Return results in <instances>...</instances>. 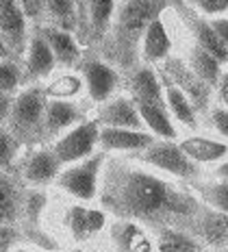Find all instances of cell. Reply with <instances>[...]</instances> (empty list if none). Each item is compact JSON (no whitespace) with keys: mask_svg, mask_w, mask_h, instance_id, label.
I'll return each instance as SVG.
<instances>
[{"mask_svg":"<svg viewBox=\"0 0 228 252\" xmlns=\"http://www.w3.org/2000/svg\"><path fill=\"white\" fill-rule=\"evenodd\" d=\"M176 13H178L180 22H183L185 31L189 33V37H192L194 44L202 46V48L209 50L211 55L222 63V65H226V61H228V44H224V41H222L213 31H211L209 20H206L204 15H200L194 7L185 4V0H180V7L176 9Z\"/></svg>","mask_w":228,"mask_h":252,"instance_id":"cell-13","label":"cell"},{"mask_svg":"<svg viewBox=\"0 0 228 252\" xmlns=\"http://www.w3.org/2000/svg\"><path fill=\"white\" fill-rule=\"evenodd\" d=\"M157 137L146 130L120 128V126H100L98 128V150L107 155H135L150 146Z\"/></svg>","mask_w":228,"mask_h":252,"instance_id":"cell-15","label":"cell"},{"mask_svg":"<svg viewBox=\"0 0 228 252\" xmlns=\"http://www.w3.org/2000/svg\"><path fill=\"white\" fill-rule=\"evenodd\" d=\"M135 107L141 122H144V128L150 130L155 137H161V139L178 137V130L165 107H159V104H150V102H135Z\"/></svg>","mask_w":228,"mask_h":252,"instance_id":"cell-28","label":"cell"},{"mask_svg":"<svg viewBox=\"0 0 228 252\" xmlns=\"http://www.w3.org/2000/svg\"><path fill=\"white\" fill-rule=\"evenodd\" d=\"M22 150L24 146L4 126H0V170L15 174V167H18V161L22 157Z\"/></svg>","mask_w":228,"mask_h":252,"instance_id":"cell-33","label":"cell"},{"mask_svg":"<svg viewBox=\"0 0 228 252\" xmlns=\"http://www.w3.org/2000/svg\"><path fill=\"white\" fill-rule=\"evenodd\" d=\"M129 157H132L135 161H139V163H144V165L155 167V170L163 172V174L176 178V181L187 183V185L206 176L202 165L189 159V157L180 150L176 139L157 137L150 146H146L144 150L135 152V155H129Z\"/></svg>","mask_w":228,"mask_h":252,"instance_id":"cell-4","label":"cell"},{"mask_svg":"<svg viewBox=\"0 0 228 252\" xmlns=\"http://www.w3.org/2000/svg\"><path fill=\"white\" fill-rule=\"evenodd\" d=\"M209 20V26L211 31L220 37L224 44H228V20H226V13L224 15H213V18H206Z\"/></svg>","mask_w":228,"mask_h":252,"instance_id":"cell-40","label":"cell"},{"mask_svg":"<svg viewBox=\"0 0 228 252\" xmlns=\"http://www.w3.org/2000/svg\"><path fill=\"white\" fill-rule=\"evenodd\" d=\"M87 118V109L78 102V98H48L44 109V144H48L70 126Z\"/></svg>","mask_w":228,"mask_h":252,"instance_id":"cell-12","label":"cell"},{"mask_svg":"<svg viewBox=\"0 0 228 252\" xmlns=\"http://www.w3.org/2000/svg\"><path fill=\"white\" fill-rule=\"evenodd\" d=\"M11 100H13V94L0 92V126H4V120H7L9 109H11Z\"/></svg>","mask_w":228,"mask_h":252,"instance_id":"cell-41","label":"cell"},{"mask_svg":"<svg viewBox=\"0 0 228 252\" xmlns=\"http://www.w3.org/2000/svg\"><path fill=\"white\" fill-rule=\"evenodd\" d=\"M0 59H15V57L11 55V50L7 48V44L2 41V37H0Z\"/></svg>","mask_w":228,"mask_h":252,"instance_id":"cell-42","label":"cell"},{"mask_svg":"<svg viewBox=\"0 0 228 252\" xmlns=\"http://www.w3.org/2000/svg\"><path fill=\"white\" fill-rule=\"evenodd\" d=\"M109 224V213L102 207H87V202H67L59 209V230L61 237H67L72 244H89L104 237Z\"/></svg>","mask_w":228,"mask_h":252,"instance_id":"cell-6","label":"cell"},{"mask_svg":"<svg viewBox=\"0 0 228 252\" xmlns=\"http://www.w3.org/2000/svg\"><path fill=\"white\" fill-rule=\"evenodd\" d=\"M78 74L83 78V92L87 94L89 102L100 104L118 94L122 85L120 70H115L111 63L100 59L98 55H83L76 65Z\"/></svg>","mask_w":228,"mask_h":252,"instance_id":"cell-8","label":"cell"},{"mask_svg":"<svg viewBox=\"0 0 228 252\" xmlns=\"http://www.w3.org/2000/svg\"><path fill=\"white\" fill-rule=\"evenodd\" d=\"M169 7L172 0H118L107 33L98 44V57L120 72L137 65L139 41L148 22Z\"/></svg>","mask_w":228,"mask_h":252,"instance_id":"cell-2","label":"cell"},{"mask_svg":"<svg viewBox=\"0 0 228 252\" xmlns=\"http://www.w3.org/2000/svg\"><path fill=\"white\" fill-rule=\"evenodd\" d=\"M61 163L57 161L50 146L35 144L22 150V157L15 167V176L22 185L29 187H48L55 183V176L59 174Z\"/></svg>","mask_w":228,"mask_h":252,"instance_id":"cell-9","label":"cell"},{"mask_svg":"<svg viewBox=\"0 0 228 252\" xmlns=\"http://www.w3.org/2000/svg\"><path fill=\"white\" fill-rule=\"evenodd\" d=\"M174 41L172 35L167 31V24L163 20V13L152 18L148 22L144 35L139 41V61L148 63V65H159L161 61H165L172 55Z\"/></svg>","mask_w":228,"mask_h":252,"instance_id":"cell-18","label":"cell"},{"mask_svg":"<svg viewBox=\"0 0 228 252\" xmlns=\"http://www.w3.org/2000/svg\"><path fill=\"white\" fill-rule=\"evenodd\" d=\"M44 24L76 31V11L72 0H44Z\"/></svg>","mask_w":228,"mask_h":252,"instance_id":"cell-31","label":"cell"},{"mask_svg":"<svg viewBox=\"0 0 228 252\" xmlns=\"http://www.w3.org/2000/svg\"><path fill=\"white\" fill-rule=\"evenodd\" d=\"M126 72H129V96L132 98V102H150V104H159V107H165L163 87L155 67L139 61Z\"/></svg>","mask_w":228,"mask_h":252,"instance_id":"cell-20","label":"cell"},{"mask_svg":"<svg viewBox=\"0 0 228 252\" xmlns=\"http://www.w3.org/2000/svg\"><path fill=\"white\" fill-rule=\"evenodd\" d=\"M96 200H100L109 218L132 220L148 230L176 226L187 233L202 207L187 183L172 181V176H163V172L129 155L104 157Z\"/></svg>","mask_w":228,"mask_h":252,"instance_id":"cell-1","label":"cell"},{"mask_svg":"<svg viewBox=\"0 0 228 252\" xmlns=\"http://www.w3.org/2000/svg\"><path fill=\"white\" fill-rule=\"evenodd\" d=\"M104 237H107V244L115 250H155L150 230L144 224L132 222V220H109Z\"/></svg>","mask_w":228,"mask_h":252,"instance_id":"cell-17","label":"cell"},{"mask_svg":"<svg viewBox=\"0 0 228 252\" xmlns=\"http://www.w3.org/2000/svg\"><path fill=\"white\" fill-rule=\"evenodd\" d=\"M22 246V233L18 226H0V250H11Z\"/></svg>","mask_w":228,"mask_h":252,"instance_id":"cell-38","label":"cell"},{"mask_svg":"<svg viewBox=\"0 0 228 252\" xmlns=\"http://www.w3.org/2000/svg\"><path fill=\"white\" fill-rule=\"evenodd\" d=\"M22 87V63L20 59H0V92L15 94Z\"/></svg>","mask_w":228,"mask_h":252,"instance_id":"cell-34","label":"cell"},{"mask_svg":"<svg viewBox=\"0 0 228 252\" xmlns=\"http://www.w3.org/2000/svg\"><path fill=\"white\" fill-rule=\"evenodd\" d=\"M98 120L85 118L78 124L70 126L65 133L50 141V150L55 152L57 161L61 165H70L74 161H81L85 157L94 155L98 150Z\"/></svg>","mask_w":228,"mask_h":252,"instance_id":"cell-7","label":"cell"},{"mask_svg":"<svg viewBox=\"0 0 228 252\" xmlns=\"http://www.w3.org/2000/svg\"><path fill=\"white\" fill-rule=\"evenodd\" d=\"M192 191L195 193L202 204L215 209V211H224L228 213V178H213L209 176V181L198 178V181L189 183Z\"/></svg>","mask_w":228,"mask_h":252,"instance_id":"cell-29","label":"cell"},{"mask_svg":"<svg viewBox=\"0 0 228 252\" xmlns=\"http://www.w3.org/2000/svg\"><path fill=\"white\" fill-rule=\"evenodd\" d=\"M29 33L31 24L20 9L18 0H0V37L15 59L22 57Z\"/></svg>","mask_w":228,"mask_h":252,"instance_id":"cell-16","label":"cell"},{"mask_svg":"<svg viewBox=\"0 0 228 252\" xmlns=\"http://www.w3.org/2000/svg\"><path fill=\"white\" fill-rule=\"evenodd\" d=\"M74 11H76V31L74 37L81 46H85V13H87V0H72Z\"/></svg>","mask_w":228,"mask_h":252,"instance_id":"cell-39","label":"cell"},{"mask_svg":"<svg viewBox=\"0 0 228 252\" xmlns=\"http://www.w3.org/2000/svg\"><path fill=\"white\" fill-rule=\"evenodd\" d=\"M118 0H87L85 13V46H98L107 33Z\"/></svg>","mask_w":228,"mask_h":252,"instance_id":"cell-24","label":"cell"},{"mask_svg":"<svg viewBox=\"0 0 228 252\" xmlns=\"http://www.w3.org/2000/svg\"><path fill=\"white\" fill-rule=\"evenodd\" d=\"M152 248L155 250H178V252H198L204 250L202 244L192 233L176 226H157L150 228Z\"/></svg>","mask_w":228,"mask_h":252,"instance_id":"cell-27","label":"cell"},{"mask_svg":"<svg viewBox=\"0 0 228 252\" xmlns=\"http://www.w3.org/2000/svg\"><path fill=\"white\" fill-rule=\"evenodd\" d=\"M44 92L48 98H81L83 94V78L78 72H63L48 85H44Z\"/></svg>","mask_w":228,"mask_h":252,"instance_id":"cell-32","label":"cell"},{"mask_svg":"<svg viewBox=\"0 0 228 252\" xmlns=\"http://www.w3.org/2000/svg\"><path fill=\"white\" fill-rule=\"evenodd\" d=\"M96 113L100 126H120V128L144 130V122H141L130 96H115V98L111 96L109 100L98 104Z\"/></svg>","mask_w":228,"mask_h":252,"instance_id":"cell-21","label":"cell"},{"mask_svg":"<svg viewBox=\"0 0 228 252\" xmlns=\"http://www.w3.org/2000/svg\"><path fill=\"white\" fill-rule=\"evenodd\" d=\"M157 74H159L161 85L165 87L163 89V102H165V109H167L169 118L176 120V122L180 126H185L187 130H198L200 128V115L194 109V104L189 102V98L185 96V94L180 92V89L174 85V83L169 81L161 70H157Z\"/></svg>","mask_w":228,"mask_h":252,"instance_id":"cell-22","label":"cell"},{"mask_svg":"<svg viewBox=\"0 0 228 252\" xmlns=\"http://www.w3.org/2000/svg\"><path fill=\"white\" fill-rule=\"evenodd\" d=\"M22 61V83H44L52 76V72L57 70V61L52 55L50 46L46 44L44 35L39 33V29H31L29 39H26V48L20 57Z\"/></svg>","mask_w":228,"mask_h":252,"instance_id":"cell-11","label":"cell"},{"mask_svg":"<svg viewBox=\"0 0 228 252\" xmlns=\"http://www.w3.org/2000/svg\"><path fill=\"white\" fill-rule=\"evenodd\" d=\"M155 67L161 70L163 74L189 98V102L194 104V109L198 111V115H202L206 109H209V104L213 102V89L206 85L202 78H198L192 70H189V65L185 63V59L169 55L165 61H161Z\"/></svg>","mask_w":228,"mask_h":252,"instance_id":"cell-10","label":"cell"},{"mask_svg":"<svg viewBox=\"0 0 228 252\" xmlns=\"http://www.w3.org/2000/svg\"><path fill=\"white\" fill-rule=\"evenodd\" d=\"M44 109L46 92L41 83H29L13 94L11 109L4 120V128L13 135L24 148L44 144Z\"/></svg>","mask_w":228,"mask_h":252,"instance_id":"cell-3","label":"cell"},{"mask_svg":"<svg viewBox=\"0 0 228 252\" xmlns=\"http://www.w3.org/2000/svg\"><path fill=\"white\" fill-rule=\"evenodd\" d=\"M48 193L44 187H29L22 189V220H20V228L22 226H41V218H44L46 209H48Z\"/></svg>","mask_w":228,"mask_h":252,"instance_id":"cell-30","label":"cell"},{"mask_svg":"<svg viewBox=\"0 0 228 252\" xmlns=\"http://www.w3.org/2000/svg\"><path fill=\"white\" fill-rule=\"evenodd\" d=\"M104 157L107 152L96 150L94 155L70 163V167L61 165L63 170H59L52 185H57V189H61L65 196L76 198L78 202H94L98 196V181Z\"/></svg>","mask_w":228,"mask_h":252,"instance_id":"cell-5","label":"cell"},{"mask_svg":"<svg viewBox=\"0 0 228 252\" xmlns=\"http://www.w3.org/2000/svg\"><path fill=\"white\" fill-rule=\"evenodd\" d=\"M24 185L11 172L0 170V226H18L22 220Z\"/></svg>","mask_w":228,"mask_h":252,"instance_id":"cell-23","label":"cell"},{"mask_svg":"<svg viewBox=\"0 0 228 252\" xmlns=\"http://www.w3.org/2000/svg\"><path fill=\"white\" fill-rule=\"evenodd\" d=\"M185 63H187L189 70H192L198 78H202V81L211 89H213L217 85V81H220V78L226 74V65H222V63L217 61L209 50H204L202 46L194 44V41L189 44V48H187Z\"/></svg>","mask_w":228,"mask_h":252,"instance_id":"cell-26","label":"cell"},{"mask_svg":"<svg viewBox=\"0 0 228 252\" xmlns=\"http://www.w3.org/2000/svg\"><path fill=\"white\" fill-rule=\"evenodd\" d=\"M180 150L189 157L195 163H220L226 161L228 155V146L226 139H211L204 135H192V137H185L178 141Z\"/></svg>","mask_w":228,"mask_h":252,"instance_id":"cell-25","label":"cell"},{"mask_svg":"<svg viewBox=\"0 0 228 252\" xmlns=\"http://www.w3.org/2000/svg\"><path fill=\"white\" fill-rule=\"evenodd\" d=\"M202 115H204V122H200V126H206V128L215 130V133L220 135V139H226V135H228V109H226V104H220V102L213 100Z\"/></svg>","mask_w":228,"mask_h":252,"instance_id":"cell-35","label":"cell"},{"mask_svg":"<svg viewBox=\"0 0 228 252\" xmlns=\"http://www.w3.org/2000/svg\"><path fill=\"white\" fill-rule=\"evenodd\" d=\"M37 29L44 35L46 44L50 46L52 55H55V61H57V67L74 70V67L78 65V61H81L83 50H81V44L76 41L72 31L59 29V26H52V24H41V26H37Z\"/></svg>","mask_w":228,"mask_h":252,"instance_id":"cell-19","label":"cell"},{"mask_svg":"<svg viewBox=\"0 0 228 252\" xmlns=\"http://www.w3.org/2000/svg\"><path fill=\"white\" fill-rule=\"evenodd\" d=\"M189 233L202 244V248L224 252L228 248V213L202 204L189 224Z\"/></svg>","mask_w":228,"mask_h":252,"instance_id":"cell-14","label":"cell"},{"mask_svg":"<svg viewBox=\"0 0 228 252\" xmlns=\"http://www.w3.org/2000/svg\"><path fill=\"white\" fill-rule=\"evenodd\" d=\"M18 4L29 20L31 29L44 24V0H18Z\"/></svg>","mask_w":228,"mask_h":252,"instance_id":"cell-37","label":"cell"},{"mask_svg":"<svg viewBox=\"0 0 228 252\" xmlns=\"http://www.w3.org/2000/svg\"><path fill=\"white\" fill-rule=\"evenodd\" d=\"M185 2H189V7H194L204 18L224 15L228 11V0H185Z\"/></svg>","mask_w":228,"mask_h":252,"instance_id":"cell-36","label":"cell"}]
</instances>
